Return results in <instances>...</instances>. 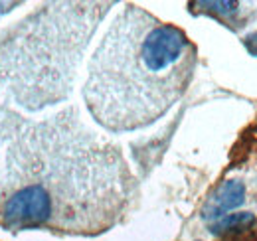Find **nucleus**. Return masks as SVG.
I'll use <instances>...</instances> for the list:
<instances>
[{"label": "nucleus", "instance_id": "nucleus-4", "mask_svg": "<svg viewBox=\"0 0 257 241\" xmlns=\"http://www.w3.org/2000/svg\"><path fill=\"white\" fill-rule=\"evenodd\" d=\"M245 202V186L241 180H225L204 204L202 217L212 221L224 217L227 211L239 208Z\"/></svg>", "mask_w": 257, "mask_h": 241}, {"label": "nucleus", "instance_id": "nucleus-1", "mask_svg": "<svg viewBox=\"0 0 257 241\" xmlns=\"http://www.w3.org/2000/svg\"><path fill=\"white\" fill-rule=\"evenodd\" d=\"M131 186L119 149L77 111L30 123L0 105V225L99 233L123 213Z\"/></svg>", "mask_w": 257, "mask_h": 241}, {"label": "nucleus", "instance_id": "nucleus-5", "mask_svg": "<svg viewBox=\"0 0 257 241\" xmlns=\"http://www.w3.org/2000/svg\"><path fill=\"white\" fill-rule=\"evenodd\" d=\"M253 221H255V215L249 213V211L227 213V215L216 219V221L210 225V233H214V235H224V233H229V231H243L245 227L253 225Z\"/></svg>", "mask_w": 257, "mask_h": 241}, {"label": "nucleus", "instance_id": "nucleus-3", "mask_svg": "<svg viewBox=\"0 0 257 241\" xmlns=\"http://www.w3.org/2000/svg\"><path fill=\"white\" fill-rule=\"evenodd\" d=\"M111 4H48L0 40V85L26 109L64 101L77 63Z\"/></svg>", "mask_w": 257, "mask_h": 241}, {"label": "nucleus", "instance_id": "nucleus-6", "mask_svg": "<svg viewBox=\"0 0 257 241\" xmlns=\"http://www.w3.org/2000/svg\"><path fill=\"white\" fill-rule=\"evenodd\" d=\"M198 6L208 14H216V16H224V18H235L241 12L239 6H243V4H239V2H198Z\"/></svg>", "mask_w": 257, "mask_h": 241}, {"label": "nucleus", "instance_id": "nucleus-2", "mask_svg": "<svg viewBox=\"0 0 257 241\" xmlns=\"http://www.w3.org/2000/svg\"><path fill=\"white\" fill-rule=\"evenodd\" d=\"M196 61V46L180 28L127 6L91 58L83 87L87 109L107 131L143 129L184 95Z\"/></svg>", "mask_w": 257, "mask_h": 241}]
</instances>
